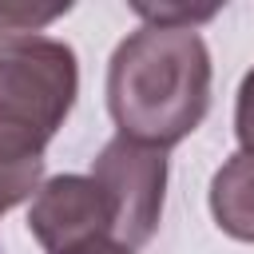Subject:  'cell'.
<instances>
[{
    "label": "cell",
    "mask_w": 254,
    "mask_h": 254,
    "mask_svg": "<svg viewBox=\"0 0 254 254\" xmlns=\"http://www.w3.org/2000/svg\"><path fill=\"white\" fill-rule=\"evenodd\" d=\"M28 234L44 254H71L87 242L115 238V206L91 175H52L28 206Z\"/></svg>",
    "instance_id": "cell-4"
},
{
    "label": "cell",
    "mask_w": 254,
    "mask_h": 254,
    "mask_svg": "<svg viewBox=\"0 0 254 254\" xmlns=\"http://www.w3.org/2000/svg\"><path fill=\"white\" fill-rule=\"evenodd\" d=\"M79 95L75 48L44 32H0V159L36 163Z\"/></svg>",
    "instance_id": "cell-2"
},
{
    "label": "cell",
    "mask_w": 254,
    "mask_h": 254,
    "mask_svg": "<svg viewBox=\"0 0 254 254\" xmlns=\"http://www.w3.org/2000/svg\"><path fill=\"white\" fill-rule=\"evenodd\" d=\"M234 135H238V151L254 155V67L242 75L238 83V99H234Z\"/></svg>",
    "instance_id": "cell-8"
},
{
    "label": "cell",
    "mask_w": 254,
    "mask_h": 254,
    "mask_svg": "<svg viewBox=\"0 0 254 254\" xmlns=\"http://www.w3.org/2000/svg\"><path fill=\"white\" fill-rule=\"evenodd\" d=\"M91 179L115 206V238L131 250L147 246L163 218L167 194V151L111 135L91 159Z\"/></svg>",
    "instance_id": "cell-3"
},
{
    "label": "cell",
    "mask_w": 254,
    "mask_h": 254,
    "mask_svg": "<svg viewBox=\"0 0 254 254\" xmlns=\"http://www.w3.org/2000/svg\"><path fill=\"white\" fill-rule=\"evenodd\" d=\"M214 64L198 28L143 24L107 60V111L123 139L171 151L210 111Z\"/></svg>",
    "instance_id": "cell-1"
},
{
    "label": "cell",
    "mask_w": 254,
    "mask_h": 254,
    "mask_svg": "<svg viewBox=\"0 0 254 254\" xmlns=\"http://www.w3.org/2000/svg\"><path fill=\"white\" fill-rule=\"evenodd\" d=\"M135 12L147 24H167V28H198L202 20L218 16V4L210 8H187V4H135Z\"/></svg>",
    "instance_id": "cell-7"
},
{
    "label": "cell",
    "mask_w": 254,
    "mask_h": 254,
    "mask_svg": "<svg viewBox=\"0 0 254 254\" xmlns=\"http://www.w3.org/2000/svg\"><path fill=\"white\" fill-rule=\"evenodd\" d=\"M71 254H135V250L123 246V242H115V238H99V242H87V246H79Z\"/></svg>",
    "instance_id": "cell-9"
},
{
    "label": "cell",
    "mask_w": 254,
    "mask_h": 254,
    "mask_svg": "<svg viewBox=\"0 0 254 254\" xmlns=\"http://www.w3.org/2000/svg\"><path fill=\"white\" fill-rule=\"evenodd\" d=\"M206 202L222 234L254 246V155L250 151H234L230 159H222V167L210 179Z\"/></svg>",
    "instance_id": "cell-5"
},
{
    "label": "cell",
    "mask_w": 254,
    "mask_h": 254,
    "mask_svg": "<svg viewBox=\"0 0 254 254\" xmlns=\"http://www.w3.org/2000/svg\"><path fill=\"white\" fill-rule=\"evenodd\" d=\"M40 187H44V159H36V163L0 159V218L8 210H16L20 202L36 198Z\"/></svg>",
    "instance_id": "cell-6"
}]
</instances>
